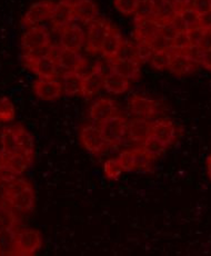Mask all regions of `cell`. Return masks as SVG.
<instances>
[{"label": "cell", "instance_id": "obj_1", "mask_svg": "<svg viewBox=\"0 0 211 256\" xmlns=\"http://www.w3.org/2000/svg\"><path fill=\"white\" fill-rule=\"evenodd\" d=\"M2 200L19 215L30 214L36 206V193L33 186L21 176L4 185Z\"/></svg>", "mask_w": 211, "mask_h": 256}, {"label": "cell", "instance_id": "obj_2", "mask_svg": "<svg viewBox=\"0 0 211 256\" xmlns=\"http://www.w3.org/2000/svg\"><path fill=\"white\" fill-rule=\"evenodd\" d=\"M40 232L33 228H18L13 234L11 255H35L42 246Z\"/></svg>", "mask_w": 211, "mask_h": 256}, {"label": "cell", "instance_id": "obj_3", "mask_svg": "<svg viewBox=\"0 0 211 256\" xmlns=\"http://www.w3.org/2000/svg\"><path fill=\"white\" fill-rule=\"evenodd\" d=\"M100 130L108 145H119L128 136V122L116 114L102 122Z\"/></svg>", "mask_w": 211, "mask_h": 256}, {"label": "cell", "instance_id": "obj_4", "mask_svg": "<svg viewBox=\"0 0 211 256\" xmlns=\"http://www.w3.org/2000/svg\"><path fill=\"white\" fill-rule=\"evenodd\" d=\"M53 54H55V50H53L52 54H49V55L46 56L32 59H23L24 66L39 78H43V80H56L59 67Z\"/></svg>", "mask_w": 211, "mask_h": 256}, {"label": "cell", "instance_id": "obj_5", "mask_svg": "<svg viewBox=\"0 0 211 256\" xmlns=\"http://www.w3.org/2000/svg\"><path fill=\"white\" fill-rule=\"evenodd\" d=\"M22 52H30L38 49L50 46V36L46 28L41 26H33L27 28V30L21 36Z\"/></svg>", "mask_w": 211, "mask_h": 256}, {"label": "cell", "instance_id": "obj_6", "mask_svg": "<svg viewBox=\"0 0 211 256\" xmlns=\"http://www.w3.org/2000/svg\"><path fill=\"white\" fill-rule=\"evenodd\" d=\"M55 4L51 0H40L32 4L21 19L22 26L26 28L39 26V24L50 19Z\"/></svg>", "mask_w": 211, "mask_h": 256}, {"label": "cell", "instance_id": "obj_7", "mask_svg": "<svg viewBox=\"0 0 211 256\" xmlns=\"http://www.w3.org/2000/svg\"><path fill=\"white\" fill-rule=\"evenodd\" d=\"M111 24H108L104 19H95L90 22V27L88 29L86 49L92 55L100 54L102 44L109 30Z\"/></svg>", "mask_w": 211, "mask_h": 256}, {"label": "cell", "instance_id": "obj_8", "mask_svg": "<svg viewBox=\"0 0 211 256\" xmlns=\"http://www.w3.org/2000/svg\"><path fill=\"white\" fill-rule=\"evenodd\" d=\"M79 138L85 148L94 155H99L108 146L104 136L101 134L100 127L95 125H85L80 128Z\"/></svg>", "mask_w": 211, "mask_h": 256}, {"label": "cell", "instance_id": "obj_9", "mask_svg": "<svg viewBox=\"0 0 211 256\" xmlns=\"http://www.w3.org/2000/svg\"><path fill=\"white\" fill-rule=\"evenodd\" d=\"M158 107V102L155 100L141 95L131 96L128 100V108L131 114L145 120L155 117L159 110Z\"/></svg>", "mask_w": 211, "mask_h": 256}, {"label": "cell", "instance_id": "obj_10", "mask_svg": "<svg viewBox=\"0 0 211 256\" xmlns=\"http://www.w3.org/2000/svg\"><path fill=\"white\" fill-rule=\"evenodd\" d=\"M106 74L101 68L100 64L95 66L94 70L82 78V90L80 95L83 98H91L96 96L104 88V78Z\"/></svg>", "mask_w": 211, "mask_h": 256}, {"label": "cell", "instance_id": "obj_11", "mask_svg": "<svg viewBox=\"0 0 211 256\" xmlns=\"http://www.w3.org/2000/svg\"><path fill=\"white\" fill-rule=\"evenodd\" d=\"M32 90L39 100L46 102L57 100L63 92L60 82L57 80H43V78H39L33 82Z\"/></svg>", "mask_w": 211, "mask_h": 256}, {"label": "cell", "instance_id": "obj_12", "mask_svg": "<svg viewBox=\"0 0 211 256\" xmlns=\"http://www.w3.org/2000/svg\"><path fill=\"white\" fill-rule=\"evenodd\" d=\"M59 70L63 72H81L82 68L86 66V60L80 55L79 52L67 50V49L60 48L55 55Z\"/></svg>", "mask_w": 211, "mask_h": 256}, {"label": "cell", "instance_id": "obj_13", "mask_svg": "<svg viewBox=\"0 0 211 256\" xmlns=\"http://www.w3.org/2000/svg\"><path fill=\"white\" fill-rule=\"evenodd\" d=\"M75 18L73 12V0H60L55 4L50 17L51 24L58 29H63L70 24Z\"/></svg>", "mask_w": 211, "mask_h": 256}, {"label": "cell", "instance_id": "obj_14", "mask_svg": "<svg viewBox=\"0 0 211 256\" xmlns=\"http://www.w3.org/2000/svg\"><path fill=\"white\" fill-rule=\"evenodd\" d=\"M116 114L117 104L110 98H99L95 102H92L89 110V117L91 120L100 125Z\"/></svg>", "mask_w": 211, "mask_h": 256}, {"label": "cell", "instance_id": "obj_15", "mask_svg": "<svg viewBox=\"0 0 211 256\" xmlns=\"http://www.w3.org/2000/svg\"><path fill=\"white\" fill-rule=\"evenodd\" d=\"M85 44V34L82 29L75 24H68L61 29L60 46L63 49L72 52H79Z\"/></svg>", "mask_w": 211, "mask_h": 256}, {"label": "cell", "instance_id": "obj_16", "mask_svg": "<svg viewBox=\"0 0 211 256\" xmlns=\"http://www.w3.org/2000/svg\"><path fill=\"white\" fill-rule=\"evenodd\" d=\"M151 136L169 147L174 144L177 138V128L173 122L158 120L151 122Z\"/></svg>", "mask_w": 211, "mask_h": 256}, {"label": "cell", "instance_id": "obj_17", "mask_svg": "<svg viewBox=\"0 0 211 256\" xmlns=\"http://www.w3.org/2000/svg\"><path fill=\"white\" fill-rule=\"evenodd\" d=\"M160 24L154 18H135V38L137 42H150L159 34Z\"/></svg>", "mask_w": 211, "mask_h": 256}, {"label": "cell", "instance_id": "obj_18", "mask_svg": "<svg viewBox=\"0 0 211 256\" xmlns=\"http://www.w3.org/2000/svg\"><path fill=\"white\" fill-rule=\"evenodd\" d=\"M19 214L4 202L0 203V236L13 234L19 228Z\"/></svg>", "mask_w": 211, "mask_h": 256}, {"label": "cell", "instance_id": "obj_19", "mask_svg": "<svg viewBox=\"0 0 211 256\" xmlns=\"http://www.w3.org/2000/svg\"><path fill=\"white\" fill-rule=\"evenodd\" d=\"M198 64L185 54L173 52L168 70L176 76H187L197 70Z\"/></svg>", "mask_w": 211, "mask_h": 256}, {"label": "cell", "instance_id": "obj_20", "mask_svg": "<svg viewBox=\"0 0 211 256\" xmlns=\"http://www.w3.org/2000/svg\"><path fill=\"white\" fill-rule=\"evenodd\" d=\"M0 152L1 155H10L20 152L18 145L17 125L4 127L0 132Z\"/></svg>", "mask_w": 211, "mask_h": 256}, {"label": "cell", "instance_id": "obj_21", "mask_svg": "<svg viewBox=\"0 0 211 256\" xmlns=\"http://www.w3.org/2000/svg\"><path fill=\"white\" fill-rule=\"evenodd\" d=\"M122 42H124V38H122L120 32L116 27L110 26L104 44H102L100 54L105 58L111 60L116 57L118 49H119Z\"/></svg>", "mask_w": 211, "mask_h": 256}, {"label": "cell", "instance_id": "obj_22", "mask_svg": "<svg viewBox=\"0 0 211 256\" xmlns=\"http://www.w3.org/2000/svg\"><path fill=\"white\" fill-rule=\"evenodd\" d=\"M140 65L139 62H130V60H117L112 59L111 60V70L119 74L122 77L129 82H136L140 78Z\"/></svg>", "mask_w": 211, "mask_h": 256}, {"label": "cell", "instance_id": "obj_23", "mask_svg": "<svg viewBox=\"0 0 211 256\" xmlns=\"http://www.w3.org/2000/svg\"><path fill=\"white\" fill-rule=\"evenodd\" d=\"M130 82L112 70L108 72L104 78V88L115 95H121L129 90Z\"/></svg>", "mask_w": 211, "mask_h": 256}, {"label": "cell", "instance_id": "obj_24", "mask_svg": "<svg viewBox=\"0 0 211 256\" xmlns=\"http://www.w3.org/2000/svg\"><path fill=\"white\" fill-rule=\"evenodd\" d=\"M97 4L94 0H73V12L75 17L82 22H91L97 19L98 16Z\"/></svg>", "mask_w": 211, "mask_h": 256}, {"label": "cell", "instance_id": "obj_25", "mask_svg": "<svg viewBox=\"0 0 211 256\" xmlns=\"http://www.w3.org/2000/svg\"><path fill=\"white\" fill-rule=\"evenodd\" d=\"M128 136L131 140L144 142L151 136V122L145 118H136L128 124Z\"/></svg>", "mask_w": 211, "mask_h": 256}, {"label": "cell", "instance_id": "obj_26", "mask_svg": "<svg viewBox=\"0 0 211 256\" xmlns=\"http://www.w3.org/2000/svg\"><path fill=\"white\" fill-rule=\"evenodd\" d=\"M82 78L77 72H66L62 76V90L67 96L80 95L82 90Z\"/></svg>", "mask_w": 211, "mask_h": 256}, {"label": "cell", "instance_id": "obj_27", "mask_svg": "<svg viewBox=\"0 0 211 256\" xmlns=\"http://www.w3.org/2000/svg\"><path fill=\"white\" fill-rule=\"evenodd\" d=\"M2 160L10 165L14 170H17L19 174L22 175L32 165L35 157L29 156L22 152H18L10 155H2Z\"/></svg>", "mask_w": 211, "mask_h": 256}, {"label": "cell", "instance_id": "obj_28", "mask_svg": "<svg viewBox=\"0 0 211 256\" xmlns=\"http://www.w3.org/2000/svg\"><path fill=\"white\" fill-rule=\"evenodd\" d=\"M18 145L20 152L31 157H35V140L22 125H17Z\"/></svg>", "mask_w": 211, "mask_h": 256}, {"label": "cell", "instance_id": "obj_29", "mask_svg": "<svg viewBox=\"0 0 211 256\" xmlns=\"http://www.w3.org/2000/svg\"><path fill=\"white\" fill-rule=\"evenodd\" d=\"M171 56H173V52H171L170 49H165V50H155L153 56L150 58V65L153 66L155 70L163 72V70H168L170 62H171Z\"/></svg>", "mask_w": 211, "mask_h": 256}, {"label": "cell", "instance_id": "obj_30", "mask_svg": "<svg viewBox=\"0 0 211 256\" xmlns=\"http://www.w3.org/2000/svg\"><path fill=\"white\" fill-rule=\"evenodd\" d=\"M114 59H117V60L139 62L138 55H137L136 44H134L130 40H126V39H124V42H122L119 49H118L117 55ZM111 60H112V59H111Z\"/></svg>", "mask_w": 211, "mask_h": 256}, {"label": "cell", "instance_id": "obj_31", "mask_svg": "<svg viewBox=\"0 0 211 256\" xmlns=\"http://www.w3.org/2000/svg\"><path fill=\"white\" fill-rule=\"evenodd\" d=\"M141 147L142 150H144L147 154L153 157V158L161 156L167 150H168V147L163 144L161 142H159L158 140H156L154 136L148 137V138L142 142Z\"/></svg>", "mask_w": 211, "mask_h": 256}, {"label": "cell", "instance_id": "obj_32", "mask_svg": "<svg viewBox=\"0 0 211 256\" xmlns=\"http://www.w3.org/2000/svg\"><path fill=\"white\" fill-rule=\"evenodd\" d=\"M125 170L122 167L119 158H110L105 162L104 164V173L108 180H116L119 178V176L124 173Z\"/></svg>", "mask_w": 211, "mask_h": 256}, {"label": "cell", "instance_id": "obj_33", "mask_svg": "<svg viewBox=\"0 0 211 256\" xmlns=\"http://www.w3.org/2000/svg\"><path fill=\"white\" fill-rule=\"evenodd\" d=\"M155 14L156 7L153 0H139L138 7H137L136 12L134 14L136 19H155Z\"/></svg>", "mask_w": 211, "mask_h": 256}, {"label": "cell", "instance_id": "obj_34", "mask_svg": "<svg viewBox=\"0 0 211 256\" xmlns=\"http://www.w3.org/2000/svg\"><path fill=\"white\" fill-rule=\"evenodd\" d=\"M14 116H16V110H14L12 102L7 97L0 98V122H12Z\"/></svg>", "mask_w": 211, "mask_h": 256}, {"label": "cell", "instance_id": "obj_35", "mask_svg": "<svg viewBox=\"0 0 211 256\" xmlns=\"http://www.w3.org/2000/svg\"><path fill=\"white\" fill-rule=\"evenodd\" d=\"M2 156V155H1ZM21 175L18 173L17 170H14L12 167L6 163L2 158L0 160V184L6 185L8 183L16 180Z\"/></svg>", "mask_w": 211, "mask_h": 256}, {"label": "cell", "instance_id": "obj_36", "mask_svg": "<svg viewBox=\"0 0 211 256\" xmlns=\"http://www.w3.org/2000/svg\"><path fill=\"white\" fill-rule=\"evenodd\" d=\"M191 45H190V42H189L187 30H183V32H177V35L173 39V42H171L170 50H171V52L183 54L186 50V49H187Z\"/></svg>", "mask_w": 211, "mask_h": 256}, {"label": "cell", "instance_id": "obj_37", "mask_svg": "<svg viewBox=\"0 0 211 256\" xmlns=\"http://www.w3.org/2000/svg\"><path fill=\"white\" fill-rule=\"evenodd\" d=\"M180 18L183 19L185 26L187 29L194 28L196 26H200L199 24V14L195 12L193 7H187L181 9L178 12Z\"/></svg>", "mask_w": 211, "mask_h": 256}, {"label": "cell", "instance_id": "obj_38", "mask_svg": "<svg viewBox=\"0 0 211 256\" xmlns=\"http://www.w3.org/2000/svg\"><path fill=\"white\" fill-rule=\"evenodd\" d=\"M138 4L139 0H114V6L117 12L125 14V16L135 14Z\"/></svg>", "mask_w": 211, "mask_h": 256}, {"label": "cell", "instance_id": "obj_39", "mask_svg": "<svg viewBox=\"0 0 211 256\" xmlns=\"http://www.w3.org/2000/svg\"><path fill=\"white\" fill-rule=\"evenodd\" d=\"M134 156H135L136 170H147L148 167H150L151 163H153V160H155L150 155L147 154V152L142 150V147L134 150Z\"/></svg>", "mask_w": 211, "mask_h": 256}, {"label": "cell", "instance_id": "obj_40", "mask_svg": "<svg viewBox=\"0 0 211 256\" xmlns=\"http://www.w3.org/2000/svg\"><path fill=\"white\" fill-rule=\"evenodd\" d=\"M120 163L124 167L125 172H135L136 165H135V156H134V150H124L120 152V155L118 156Z\"/></svg>", "mask_w": 211, "mask_h": 256}, {"label": "cell", "instance_id": "obj_41", "mask_svg": "<svg viewBox=\"0 0 211 256\" xmlns=\"http://www.w3.org/2000/svg\"><path fill=\"white\" fill-rule=\"evenodd\" d=\"M137 55L140 64L142 62H149L151 56L154 54V48L151 47L149 42H137Z\"/></svg>", "mask_w": 211, "mask_h": 256}, {"label": "cell", "instance_id": "obj_42", "mask_svg": "<svg viewBox=\"0 0 211 256\" xmlns=\"http://www.w3.org/2000/svg\"><path fill=\"white\" fill-rule=\"evenodd\" d=\"M177 30L176 27L171 22H165V24H160V28H159V34L163 36L165 39H167L168 42H173V39L177 35Z\"/></svg>", "mask_w": 211, "mask_h": 256}, {"label": "cell", "instance_id": "obj_43", "mask_svg": "<svg viewBox=\"0 0 211 256\" xmlns=\"http://www.w3.org/2000/svg\"><path fill=\"white\" fill-rule=\"evenodd\" d=\"M204 32H205V28L201 27V26H196L194 28L187 29V34H188L189 42H190L191 46H198L199 45L201 38H203Z\"/></svg>", "mask_w": 211, "mask_h": 256}, {"label": "cell", "instance_id": "obj_44", "mask_svg": "<svg viewBox=\"0 0 211 256\" xmlns=\"http://www.w3.org/2000/svg\"><path fill=\"white\" fill-rule=\"evenodd\" d=\"M191 7L200 16L211 10V0H191Z\"/></svg>", "mask_w": 211, "mask_h": 256}, {"label": "cell", "instance_id": "obj_45", "mask_svg": "<svg viewBox=\"0 0 211 256\" xmlns=\"http://www.w3.org/2000/svg\"><path fill=\"white\" fill-rule=\"evenodd\" d=\"M149 44L154 48V50H165V49L171 48V42L165 39L160 34H158Z\"/></svg>", "mask_w": 211, "mask_h": 256}, {"label": "cell", "instance_id": "obj_46", "mask_svg": "<svg viewBox=\"0 0 211 256\" xmlns=\"http://www.w3.org/2000/svg\"><path fill=\"white\" fill-rule=\"evenodd\" d=\"M203 50H210L211 49V28L205 29L203 38L198 45Z\"/></svg>", "mask_w": 211, "mask_h": 256}, {"label": "cell", "instance_id": "obj_47", "mask_svg": "<svg viewBox=\"0 0 211 256\" xmlns=\"http://www.w3.org/2000/svg\"><path fill=\"white\" fill-rule=\"evenodd\" d=\"M199 24L205 29L211 28V10L199 16Z\"/></svg>", "mask_w": 211, "mask_h": 256}, {"label": "cell", "instance_id": "obj_48", "mask_svg": "<svg viewBox=\"0 0 211 256\" xmlns=\"http://www.w3.org/2000/svg\"><path fill=\"white\" fill-rule=\"evenodd\" d=\"M201 66H204L206 70H211V49L210 50H204L203 59H201Z\"/></svg>", "mask_w": 211, "mask_h": 256}, {"label": "cell", "instance_id": "obj_49", "mask_svg": "<svg viewBox=\"0 0 211 256\" xmlns=\"http://www.w3.org/2000/svg\"><path fill=\"white\" fill-rule=\"evenodd\" d=\"M174 4L178 12L184 8L191 7V0H174Z\"/></svg>", "mask_w": 211, "mask_h": 256}, {"label": "cell", "instance_id": "obj_50", "mask_svg": "<svg viewBox=\"0 0 211 256\" xmlns=\"http://www.w3.org/2000/svg\"><path fill=\"white\" fill-rule=\"evenodd\" d=\"M207 170H208V175L211 180V155L207 158Z\"/></svg>", "mask_w": 211, "mask_h": 256}, {"label": "cell", "instance_id": "obj_51", "mask_svg": "<svg viewBox=\"0 0 211 256\" xmlns=\"http://www.w3.org/2000/svg\"><path fill=\"white\" fill-rule=\"evenodd\" d=\"M210 72H211V70H210Z\"/></svg>", "mask_w": 211, "mask_h": 256}]
</instances>
